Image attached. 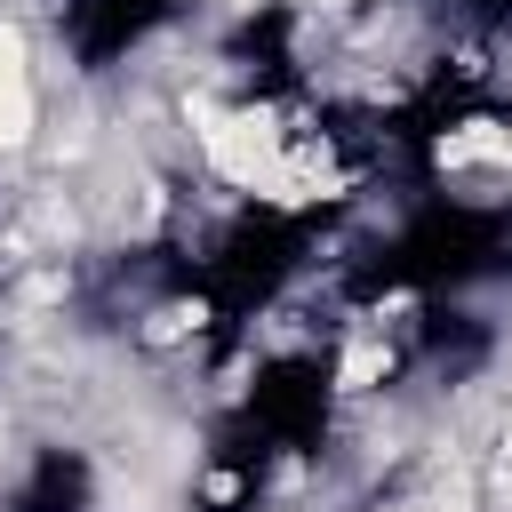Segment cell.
I'll list each match as a JSON object with an SVG mask.
<instances>
[{"mask_svg": "<svg viewBox=\"0 0 512 512\" xmlns=\"http://www.w3.org/2000/svg\"><path fill=\"white\" fill-rule=\"evenodd\" d=\"M192 120L208 136V160L240 184H264L280 168V136H272V112H216L208 96H192Z\"/></svg>", "mask_w": 512, "mask_h": 512, "instance_id": "obj_1", "label": "cell"}, {"mask_svg": "<svg viewBox=\"0 0 512 512\" xmlns=\"http://www.w3.org/2000/svg\"><path fill=\"white\" fill-rule=\"evenodd\" d=\"M464 160H512V128H496V120H472V128L440 136V168H464Z\"/></svg>", "mask_w": 512, "mask_h": 512, "instance_id": "obj_2", "label": "cell"}, {"mask_svg": "<svg viewBox=\"0 0 512 512\" xmlns=\"http://www.w3.org/2000/svg\"><path fill=\"white\" fill-rule=\"evenodd\" d=\"M32 136V88L24 80H0V152H16Z\"/></svg>", "mask_w": 512, "mask_h": 512, "instance_id": "obj_3", "label": "cell"}, {"mask_svg": "<svg viewBox=\"0 0 512 512\" xmlns=\"http://www.w3.org/2000/svg\"><path fill=\"white\" fill-rule=\"evenodd\" d=\"M376 376H384V344L360 336V344L344 352V392H360V384H376Z\"/></svg>", "mask_w": 512, "mask_h": 512, "instance_id": "obj_4", "label": "cell"}, {"mask_svg": "<svg viewBox=\"0 0 512 512\" xmlns=\"http://www.w3.org/2000/svg\"><path fill=\"white\" fill-rule=\"evenodd\" d=\"M192 320H200V304H168V312L152 320V344H168V336H184Z\"/></svg>", "mask_w": 512, "mask_h": 512, "instance_id": "obj_5", "label": "cell"}, {"mask_svg": "<svg viewBox=\"0 0 512 512\" xmlns=\"http://www.w3.org/2000/svg\"><path fill=\"white\" fill-rule=\"evenodd\" d=\"M0 80H24V32L0 24Z\"/></svg>", "mask_w": 512, "mask_h": 512, "instance_id": "obj_6", "label": "cell"}, {"mask_svg": "<svg viewBox=\"0 0 512 512\" xmlns=\"http://www.w3.org/2000/svg\"><path fill=\"white\" fill-rule=\"evenodd\" d=\"M432 512H472V496H464V488H440V496H432Z\"/></svg>", "mask_w": 512, "mask_h": 512, "instance_id": "obj_7", "label": "cell"}]
</instances>
